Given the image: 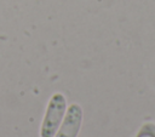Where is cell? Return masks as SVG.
Here are the masks:
<instances>
[{"mask_svg": "<svg viewBox=\"0 0 155 137\" xmlns=\"http://www.w3.org/2000/svg\"><path fill=\"white\" fill-rule=\"evenodd\" d=\"M65 112V99L62 95L56 93L48 102L41 130L40 136L41 137H53L63 120Z\"/></svg>", "mask_w": 155, "mask_h": 137, "instance_id": "1", "label": "cell"}, {"mask_svg": "<svg viewBox=\"0 0 155 137\" xmlns=\"http://www.w3.org/2000/svg\"><path fill=\"white\" fill-rule=\"evenodd\" d=\"M82 121V110L78 104H71L62 120L59 130L53 137H76Z\"/></svg>", "mask_w": 155, "mask_h": 137, "instance_id": "2", "label": "cell"}]
</instances>
